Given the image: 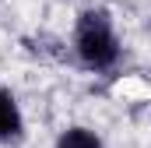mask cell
<instances>
[{
	"instance_id": "7a4b0ae2",
	"label": "cell",
	"mask_w": 151,
	"mask_h": 148,
	"mask_svg": "<svg viewBox=\"0 0 151 148\" xmlns=\"http://www.w3.org/2000/svg\"><path fill=\"white\" fill-rule=\"evenodd\" d=\"M25 141V113L11 88H0V148H14Z\"/></svg>"
},
{
	"instance_id": "6da1fadb",
	"label": "cell",
	"mask_w": 151,
	"mask_h": 148,
	"mask_svg": "<svg viewBox=\"0 0 151 148\" xmlns=\"http://www.w3.org/2000/svg\"><path fill=\"white\" fill-rule=\"evenodd\" d=\"M70 49H74L77 64L84 71H113L123 57V42L116 32V21L106 7H84L74 18V32H70Z\"/></svg>"
},
{
	"instance_id": "277c9868",
	"label": "cell",
	"mask_w": 151,
	"mask_h": 148,
	"mask_svg": "<svg viewBox=\"0 0 151 148\" xmlns=\"http://www.w3.org/2000/svg\"><path fill=\"white\" fill-rule=\"evenodd\" d=\"M148 32H151V14H148Z\"/></svg>"
},
{
	"instance_id": "3957f363",
	"label": "cell",
	"mask_w": 151,
	"mask_h": 148,
	"mask_svg": "<svg viewBox=\"0 0 151 148\" xmlns=\"http://www.w3.org/2000/svg\"><path fill=\"white\" fill-rule=\"evenodd\" d=\"M53 148H106V141H102L99 131H91L84 123H70V127H63L56 134Z\"/></svg>"
}]
</instances>
